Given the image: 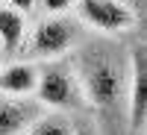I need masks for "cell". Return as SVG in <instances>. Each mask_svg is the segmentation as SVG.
Here are the masks:
<instances>
[{
	"mask_svg": "<svg viewBox=\"0 0 147 135\" xmlns=\"http://www.w3.org/2000/svg\"><path fill=\"white\" fill-rule=\"evenodd\" d=\"M74 135H97V129H94L91 124H80L77 129H74Z\"/></svg>",
	"mask_w": 147,
	"mask_h": 135,
	"instance_id": "obj_12",
	"label": "cell"
},
{
	"mask_svg": "<svg viewBox=\"0 0 147 135\" xmlns=\"http://www.w3.org/2000/svg\"><path fill=\"white\" fill-rule=\"evenodd\" d=\"M35 3H38V0H9V6L18 9V12H24V15H27V12H32Z\"/></svg>",
	"mask_w": 147,
	"mask_h": 135,
	"instance_id": "obj_11",
	"label": "cell"
},
{
	"mask_svg": "<svg viewBox=\"0 0 147 135\" xmlns=\"http://www.w3.org/2000/svg\"><path fill=\"white\" fill-rule=\"evenodd\" d=\"M21 135H74V124L65 115H56V112L47 115V112H41Z\"/></svg>",
	"mask_w": 147,
	"mask_h": 135,
	"instance_id": "obj_9",
	"label": "cell"
},
{
	"mask_svg": "<svg viewBox=\"0 0 147 135\" xmlns=\"http://www.w3.org/2000/svg\"><path fill=\"white\" fill-rule=\"evenodd\" d=\"M27 41V15L0 3V50L15 53Z\"/></svg>",
	"mask_w": 147,
	"mask_h": 135,
	"instance_id": "obj_8",
	"label": "cell"
},
{
	"mask_svg": "<svg viewBox=\"0 0 147 135\" xmlns=\"http://www.w3.org/2000/svg\"><path fill=\"white\" fill-rule=\"evenodd\" d=\"M32 97L44 109H62V112L85 106L74 68L68 62H56V59H50L47 65L38 68V82H35Z\"/></svg>",
	"mask_w": 147,
	"mask_h": 135,
	"instance_id": "obj_2",
	"label": "cell"
},
{
	"mask_svg": "<svg viewBox=\"0 0 147 135\" xmlns=\"http://www.w3.org/2000/svg\"><path fill=\"white\" fill-rule=\"evenodd\" d=\"M38 82V65L35 62H12L0 71V94L30 97Z\"/></svg>",
	"mask_w": 147,
	"mask_h": 135,
	"instance_id": "obj_7",
	"label": "cell"
},
{
	"mask_svg": "<svg viewBox=\"0 0 147 135\" xmlns=\"http://www.w3.org/2000/svg\"><path fill=\"white\" fill-rule=\"evenodd\" d=\"M77 44V27L68 18H44L32 30L30 53L35 59H59Z\"/></svg>",
	"mask_w": 147,
	"mask_h": 135,
	"instance_id": "obj_5",
	"label": "cell"
},
{
	"mask_svg": "<svg viewBox=\"0 0 147 135\" xmlns=\"http://www.w3.org/2000/svg\"><path fill=\"white\" fill-rule=\"evenodd\" d=\"M77 12L91 30H100V32H109V35L127 32L138 21V15L124 0H77Z\"/></svg>",
	"mask_w": 147,
	"mask_h": 135,
	"instance_id": "obj_4",
	"label": "cell"
},
{
	"mask_svg": "<svg viewBox=\"0 0 147 135\" xmlns=\"http://www.w3.org/2000/svg\"><path fill=\"white\" fill-rule=\"evenodd\" d=\"M147 124V50L136 41L127 65V126L132 135H141Z\"/></svg>",
	"mask_w": 147,
	"mask_h": 135,
	"instance_id": "obj_3",
	"label": "cell"
},
{
	"mask_svg": "<svg viewBox=\"0 0 147 135\" xmlns=\"http://www.w3.org/2000/svg\"><path fill=\"white\" fill-rule=\"evenodd\" d=\"M124 3H127V6L132 9V12H136V15H138V12L144 9V0H124Z\"/></svg>",
	"mask_w": 147,
	"mask_h": 135,
	"instance_id": "obj_13",
	"label": "cell"
},
{
	"mask_svg": "<svg viewBox=\"0 0 147 135\" xmlns=\"http://www.w3.org/2000/svg\"><path fill=\"white\" fill-rule=\"evenodd\" d=\"M38 3H41L47 12H50V15H59V12H65V9L74 3V0H38Z\"/></svg>",
	"mask_w": 147,
	"mask_h": 135,
	"instance_id": "obj_10",
	"label": "cell"
},
{
	"mask_svg": "<svg viewBox=\"0 0 147 135\" xmlns=\"http://www.w3.org/2000/svg\"><path fill=\"white\" fill-rule=\"evenodd\" d=\"M74 73L85 106L94 109L97 135H124L127 126V62L109 41H88L74 53Z\"/></svg>",
	"mask_w": 147,
	"mask_h": 135,
	"instance_id": "obj_1",
	"label": "cell"
},
{
	"mask_svg": "<svg viewBox=\"0 0 147 135\" xmlns=\"http://www.w3.org/2000/svg\"><path fill=\"white\" fill-rule=\"evenodd\" d=\"M0 3H3V0H0Z\"/></svg>",
	"mask_w": 147,
	"mask_h": 135,
	"instance_id": "obj_14",
	"label": "cell"
},
{
	"mask_svg": "<svg viewBox=\"0 0 147 135\" xmlns=\"http://www.w3.org/2000/svg\"><path fill=\"white\" fill-rule=\"evenodd\" d=\"M47 109L35 97H15V94H0V135H21L35 118Z\"/></svg>",
	"mask_w": 147,
	"mask_h": 135,
	"instance_id": "obj_6",
	"label": "cell"
}]
</instances>
